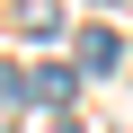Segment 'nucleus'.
<instances>
[{"instance_id":"f257e3e1","label":"nucleus","mask_w":133,"mask_h":133,"mask_svg":"<svg viewBox=\"0 0 133 133\" xmlns=\"http://www.w3.org/2000/svg\"><path fill=\"white\" fill-rule=\"evenodd\" d=\"M18 18H27V44H53V36H62V9H53V0H27Z\"/></svg>"},{"instance_id":"f03ea898","label":"nucleus","mask_w":133,"mask_h":133,"mask_svg":"<svg viewBox=\"0 0 133 133\" xmlns=\"http://www.w3.org/2000/svg\"><path fill=\"white\" fill-rule=\"evenodd\" d=\"M115 53H124V44H115L107 27H89V36H80V62H89V71H115Z\"/></svg>"},{"instance_id":"7ed1b4c3","label":"nucleus","mask_w":133,"mask_h":133,"mask_svg":"<svg viewBox=\"0 0 133 133\" xmlns=\"http://www.w3.org/2000/svg\"><path fill=\"white\" fill-rule=\"evenodd\" d=\"M27 89H36V107H71V71H36Z\"/></svg>"}]
</instances>
